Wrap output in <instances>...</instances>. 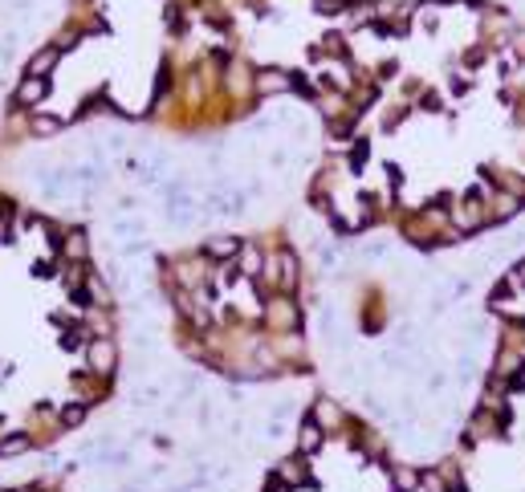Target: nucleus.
Returning <instances> with one entry per match:
<instances>
[{"instance_id": "9", "label": "nucleus", "mask_w": 525, "mask_h": 492, "mask_svg": "<svg viewBox=\"0 0 525 492\" xmlns=\"http://www.w3.org/2000/svg\"><path fill=\"white\" fill-rule=\"evenodd\" d=\"M257 86H261V90H286L289 82H286V77H277V73H265Z\"/></svg>"}, {"instance_id": "7", "label": "nucleus", "mask_w": 525, "mask_h": 492, "mask_svg": "<svg viewBox=\"0 0 525 492\" xmlns=\"http://www.w3.org/2000/svg\"><path fill=\"white\" fill-rule=\"evenodd\" d=\"M24 447H29V435H4L0 440V456H21Z\"/></svg>"}, {"instance_id": "5", "label": "nucleus", "mask_w": 525, "mask_h": 492, "mask_svg": "<svg viewBox=\"0 0 525 492\" xmlns=\"http://www.w3.org/2000/svg\"><path fill=\"white\" fill-rule=\"evenodd\" d=\"M208 253H212V257H237V253H240V240H237V236H224V240H208Z\"/></svg>"}, {"instance_id": "3", "label": "nucleus", "mask_w": 525, "mask_h": 492, "mask_svg": "<svg viewBox=\"0 0 525 492\" xmlns=\"http://www.w3.org/2000/svg\"><path fill=\"white\" fill-rule=\"evenodd\" d=\"M57 57H61V45H49L45 53H37V57L29 61V77H45V73L57 66Z\"/></svg>"}, {"instance_id": "4", "label": "nucleus", "mask_w": 525, "mask_h": 492, "mask_svg": "<svg viewBox=\"0 0 525 492\" xmlns=\"http://www.w3.org/2000/svg\"><path fill=\"white\" fill-rule=\"evenodd\" d=\"M61 253L70 260H86V236L82 232H66L61 236Z\"/></svg>"}, {"instance_id": "8", "label": "nucleus", "mask_w": 525, "mask_h": 492, "mask_svg": "<svg viewBox=\"0 0 525 492\" xmlns=\"http://www.w3.org/2000/svg\"><path fill=\"white\" fill-rule=\"evenodd\" d=\"M61 423H73V427H77V423H82V403H66V407H61Z\"/></svg>"}, {"instance_id": "6", "label": "nucleus", "mask_w": 525, "mask_h": 492, "mask_svg": "<svg viewBox=\"0 0 525 492\" xmlns=\"http://www.w3.org/2000/svg\"><path fill=\"white\" fill-rule=\"evenodd\" d=\"M297 444H302V452H313V447L322 444V427H318V423H306L302 435H297Z\"/></svg>"}, {"instance_id": "12", "label": "nucleus", "mask_w": 525, "mask_h": 492, "mask_svg": "<svg viewBox=\"0 0 525 492\" xmlns=\"http://www.w3.org/2000/svg\"><path fill=\"white\" fill-rule=\"evenodd\" d=\"M265 492H289V489H286V480H273V484H269Z\"/></svg>"}, {"instance_id": "11", "label": "nucleus", "mask_w": 525, "mask_h": 492, "mask_svg": "<svg viewBox=\"0 0 525 492\" xmlns=\"http://www.w3.org/2000/svg\"><path fill=\"white\" fill-rule=\"evenodd\" d=\"M257 264H261V257L249 248V253H244V273H257Z\"/></svg>"}, {"instance_id": "10", "label": "nucleus", "mask_w": 525, "mask_h": 492, "mask_svg": "<svg viewBox=\"0 0 525 492\" xmlns=\"http://www.w3.org/2000/svg\"><path fill=\"white\" fill-rule=\"evenodd\" d=\"M57 126H61L57 118H33V131H37V135H53Z\"/></svg>"}, {"instance_id": "1", "label": "nucleus", "mask_w": 525, "mask_h": 492, "mask_svg": "<svg viewBox=\"0 0 525 492\" xmlns=\"http://www.w3.org/2000/svg\"><path fill=\"white\" fill-rule=\"evenodd\" d=\"M114 362H119V354H114V342L110 338H90L86 342V366H90V375H114Z\"/></svg>"}, {"instance_id": "2", "label": "nucleus", "mask_w": 525, "mask_h": 492, "mask_svg": "<svg viewBox=\"0 0 525 492\" xmlns=\"http://www.w3.org/2000/svg\"><path fill=\"white\" fill-rule=\"evenodd\" d=\"M45 94H49L45 77H24L21 86H17V106H37Z\"/></svg>"}]
</instances>
